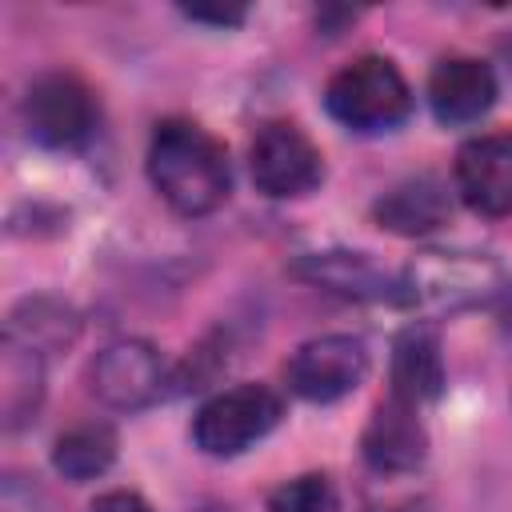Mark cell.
Returning <instances> with one entry per match:
<instances>
[{
  "label": "cell",
  "instance_id": "6da1fadb",
  "mask_svg": "<svg viewBox=\"0 0 512 512\" xmlns=\"http://www.w3.org/2000/svg\"><path fill=\"white\" fill-rule=\"evenodd\" d=\"M152 188L180 216H204L224 204L232 188V168L224 144L196 120H160L148 140Z\"/></svg>",
  "mask_w": 512,
  "mask_h": 512
},
{
  "label": "cell",
  "instance_id": "7a4b0ae2",
  "mask_svg": "<svg viewBox=\"0 0 512 512\" xmlns=\"http://www.w3.org/2000/svg\"><path fill=\"white\" fill-rule=\"evenodd\" d=\"M512 280L488 252L424 248L400 272V300L424 312H464L508 296Z\"/></svg>",
  "mask_w": 512,
  "mask_h": 512
},
{
  "label": "cell",
  "instance_id": "3957f363",
  "mask_svg": "<svg viewBox=\"0 0 512 512\" xmlns=\"http://www.w3.org/2000/svg\"><path fill=\"white\" fill-rule=\"evenodd\" d=\"M324 108L352 132H388L412 112V88L388 56H356L332 72Z\"/></svg>",
  "mask_w": 512,
  "mask_h": 512
},
{
  "label": "cell",
  "instance_id": "277c9868",
  "mask_svg": "<svg viewBox=\"0 0 512 512\" xmlns=\"http://www.w3.org/2000/svg\"><path fill=\"white\" fill-rule=\"evenodd\" d=\"M280 396L268 384H236L200 404L192 420V440L208 456H240L280 424Z\"/></svg>",
  "mask_w": 512,
  "mask_h": 512
},
{
  "label": "cell",
  "instance_id": "5b68a950",
  "mask_svg": "<svg viewBox=\"0 0 512 512\" xmlns=\"http://www.w3.org/2000/svg\"><path fill=\"white\" fill-rule=\"evenodd\" d=\"M24 128L44 148H76L96 128V96L72 72H44L24 92Z\"/></svg>",
  "mask_w": 512,
  "mask_h": 512
},
{
  "label": "cell",
  "instance_id": "8992f818",
  "mask_svg": "<svg viewBox=\"0 0 512 512\" xmlns=\"http://www.w3.org/2000/svg\"><path fill=\"white\" fill-rule=\"evenodd\" d=\"M248 168H252V184L272 200L308 196L324 180L320 148L292 120H268L256 132L248 148Z\"/></svg>",
  "mask_w": 512,
  "mask_h": 512
},
{
  "label": "cell",
  "instance_id": "52a82bcc",
  "mask_svg": "<svg viewBox=\"0 0 512 512\" xmlns=\"http://www.w3.org/2000/svg\"><path fill=\"white\" fill-rule=\"evenodd\" d=\"M364 376H368V348L360 336L348 332L316 336L300 344L296 356L288 360V388L312 404H332L348 396Z\"/></svg>",
  "mask_w": 512,
  "mask_h": 512
},
{
  "label": "cell",
  "instance_id": "ba28073f",
  "mask_svg": "<svg viewBox=\"0 0 512 512\" xmlns=\"http://www.w3.org/2000/svg\"><path fill=\"white\" fill-rule=\"evenodd\" d=\"M88 388L108 408H120V412L148 408L164 396V360L144 340H116L92 360Z\"/></svg>",
  "mask_w": 512,
  "mask_h": 512
},
{
  "label": "cell",
  "instance_id": "9c48e42d",
  "mask_svg": "<svg viewBox=\"0 0 512 512\" xmlns=\"http://www.w3.org/2000/svg\"><path fill=\"white\" fill-rule=\"evenodd\" d=\"M456 192L480 216L512 212V132H488L456 152Z\"/></svg>",
  "mask_w": 512,
  "mask_h": 512
},
{
  "label": "cell",
  "instance_id": "30bf717a",
  "mask_svg": "<svg viewBox=\"0 0 512 512\" xmlns=\"http://www.w3.org/2000/svg\"><path fill=\"white\" fill-rule=\"evenodd\" d=\"M360 452H364V464L380 476L416 472L428 456V432L416 416V404L400 396H388L384 404H376L372 420L364 424Z\"/></svg>",
  "mask_w": 512,
  "mask_h": 512
},
{
  "label": "cell",
  "instance_id": "8fae6325",
  "mask_svg": "<svg viewBox=\"0 0 512 512\" xmlns=\"http://www.w3.org/2000/svg\"><path fill=\"white\" fill-rule=\"evenodd\" d=\"M428 104L440 124H472L496 104V76L476 56H444L428 76Z\"/></svg>",
  "mask_w": 512,
  "mask_h": 512
},
{
  "label": "cell",
  "instance_id": "7c38bea8",
  "mask_svg": "<svg viewBox=\"0 0 512 512\" xmlns=\"http://www.w3.org/2000/svg\"><path fill=\"white\" fill-rule=\"evenodd\" d=\"M292 272L348 300H400V276L392 280L364 252H312V256H300Z\"/></svg>",
  "mask_w": 512,
  "mask_h": 512
},
{
  "label": "cell",
  "instance_id": "4fadbf2b",
  "mask_svg": "<svg viewBox=\"0 0 512 512\" xmlns=\"http://www.w3.org/2000/svg\"><path fill=\"white\" fill-rule=\"evenodd\" d=\"M448 212H452L448 188L436 176H408L372 204L376 224L396 236H424V232L440 228L448 220Z\"/></svg>",
  "mask_w": 512,
  "mask_h": 512
},
{
  "label": "cell",
  "instance_id": "5bb4252c",
  "mask_svg": "<svg viewBox=\"0 0 512 512\" xmlns=\"http://www.w3.org/2000/svg\"><path fill=\"white\" fill-rule=\"evenodd\" d=\"M444 384V360H440V344L428 328H404L392 344V396L408 400V404H424L436 400Z\"/></svg>",
  "mask_w": 512,
  "mask_h": 512
},
{
  "label": "cell",
  "instance_id": "9a60e30c",
  "mask_svg": "<svg viewBox=\"0 0 512 512\" xmlns=\"http://www.w3.org/2000/svg\"><path fill=\"white\" fill-rule=\"evenodd\" d=\"M44 396V364L40 352L4 336V352H0V412H4V428H20L24 420L36 416Z\"/></svg>",
  "mask_w": 512,
  "mask_h": 512
},
{
  "label": "cell",
  "instance_id": "2e32d148",
  "mask_svg": "<svg viewBox=\"0 0 512 512\" xmlns=\"http://www.w3.org/2000/svg\"><path fill=\"white\" fill-rule=\"evenodd\" d=\"M116 460V432L108 424H76L68 428L52 448V468L68 480H96Z\"/></svg>",
  "mask_w": 512,
  "mask_h": 512
},
{
  "label": "cell",
  "instance_id": "e0dca14e",
  "mask_svg": "<svg viewBox=\"0 0 512 512\" xmlns=\"http://www.w3.org/2000/svg\"><path fill=\"white\" fill-rule=\"evenodd\" d=\"M76 328H80V320H76V312H72L68 304L36 296V300H24V304L12 312L4 336H12V340H20V344H28V348L40 352V348L72 344Z\"/></svg>",
  "mask_w": 512,
  "mask_h": 512
},
{
  "label": "cell",
  "instance_id": "ac0fdd59",
  "mask_svg": "<svg viewBox=\"0 0 512 512\" xmlns=\"http://www.w3.org/2000/svg\"><path fill=\"white\" fill-rule=\"evenodd\" d=\"M268 512H336V492L328 484V476H296L288 484H280L268 496Z\"/></svg>",
  "mask_w": 512,
  "mask_h": 512
},
{
  "label": "cell",
  "instance_id": "d6986e66",
  "mask_svg": "<svg viewBox=\"0 0 512 512\" xmlns=\"http://www.w3.org/2000/svg\"><path fill=\"white\" fill-rule=\"evenodd\" d=\"M88 512H156V508H152L144 496L128 492V488H112V492L96 496V500L88 504Z\"/></svg>",
  "mask_w": 512,
  "mask_h": 512
},
{
  "label": "cell",
  "instance_id": "ffe728a7",
  "mask_svg": "<svg viewBox=\"0 0 512 512\" xmlns=\"http://www.w3.org/2000/svg\"><path fill=\"white\" fill-rule=\"evenodd\" d=\"M0 512H36V492L20 476H8L0 488Z\"/></svg>",
  "mask_w": 512,
  "mask_h": 512
},
{
  "label": "cell",
  "instance_id": "44dd1931",
  "mask_svg": "<svg viewBox=\"0 0 512 512\" xmlns=\"http://www.w3.org/2000/svg\"><path fill=\"white\" fill-rule=\"evenodd\" d=\"M188 20H208V24H240L244 8H184Z\"/></svg>",
  "mask_w": 512,
  "mask_h": 512
},
{
  "label": "cell",
  "instance_id": "7402d4cb",
  "mask_svg": "<svg viewBox=\"0 0 512 512\" xmlns=\"http://www.w3.org/2000/svg\"><path fill=\"white\" fill-rule=\"evenodd\" d=\"M368 512H420V504L400 500V504H376V508H368Z\"/></svg>",
  "mask_w": 512,
  "mask_h": 512
},
{
  "label": "cell",
  "instance_id": "603a6c76",
  "mask_svg": "<svg viewBox=\"0 0 512 512\" xmlns=\"http://www.w3.org/2000/svg\"><path fill=\"white\" fill-rule=\"evenodd\" d=\"M508 56H512V44H508Z\"/></svg>",
  "mask_w": 512,
  "mask_h": 512
}]
</instances>
